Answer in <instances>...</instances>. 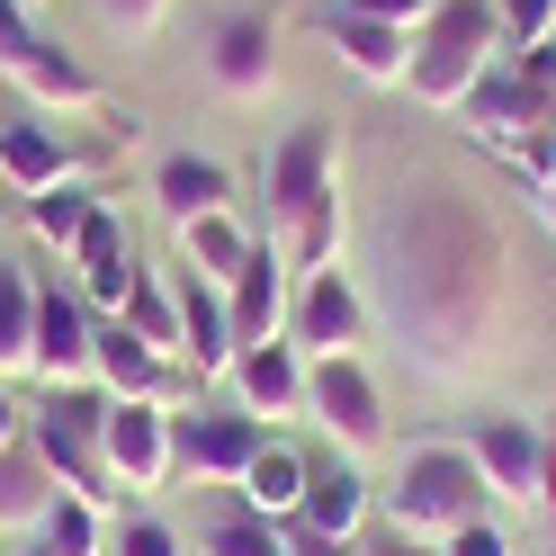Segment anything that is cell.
<instances>
[{
    "label": "cell",
    "mask_w": 556,
    "mask_h": 556,
    "mask_svg": "<svg viewBox=\"0 0 556 556\" xmlns=\"http://www.w3.org/2000/svg\"><path fill=\"white\" fill-rule=\"evenodd\" d=\"M511 252L503 225L467 180L413 170L368 225V315L404 341L413 368L467 377L503 332Z\"/></svg>",
    "instance_id": "cell-1"
},
{
    "label": "cell",
    "mask_w": 556,
    "mask_h": 556,
    "mask_svg": "<svg viewBox=\"0 0 556 556\" xmlns=\"http://www.w3.org/2000/svg\"><path fill=\"white\" fill-rule=\"evenodd\" d=\"M261 189H269V242L288 252V269H332L341 261V180H332V126L305 117L261 153Z\"/></svg>",
    "instance_id": "cell-2"
},
{
    "label": "cell",
    "mask_w": 556,
    "mask_h": 556,
    "mask_svg": "<svg viewBox=\"0 0 556 556\" xmlns=\"http://www.w3.org/2000/svg\"><path fill=\"white\" fill-rule=\"evenodd\" d=\"M484 503H494V484H484V467L467 458V440H422V448H404V458H395L387 530L448 547L467 520H484Z\"/></svg>",
    "instance_id": "cell-3"
},
{
    "label": "cell",
    "mask_w": 556,
    "mask_h": 556,
    "mask_svg": "<svg viewBox=\"0 0 556 556\" xmlns=\"http://www.w3.org/2000/svg\"><path fill=\"white\" fill-rule=\"evenodd\" d=\"M503 63V10L494 0H440V10L413 27V99L422 109H458V99Z\"/></svg>",
    "instance_id": "cell-4"
},
{
    "label": "cell",
    "mask_w": 556,
    "mask_h": 556,
    "mask_svg": "<svg viewBox=\"0 0 556 556\" xmlns=\"http://www.w3.org/2000/svg\"><path fill=\"white\" fill-rule=\"evenodd\" d=\"M0 73H10L27 99H46L54 117H81V109H99V73L90 63H73L54 37H37V18H27V0H0Z\"/></svg>",
    "instance_id": "cell-5"
},
{
    "label": "cell",
    "mask_w": 556,
    "mask_h": 556,
    "mask_svg": "<svg viewBox=\"0 0 556 556\" xmlns=\"http://www.w3.org/2000/svg\"><path fill=\"white\" fill-rule=\"evenodd\" d=\"M305 413L341 440V458H359V448L387 440V387L368 377L359 351H332V359H305Z\"/></svg>",
    "instance_id": "cell-6"
},
{
    "label": "cell",
    "mask_w": 556,
    "mask_h": 556,
    "mask_svg": "<svg viewBox=\"0 0 556 556\" xmlns=\"http://www.w3.org/2000/svg\"><path fill=\"white\" fill-rule=\"evenodd\" d=\"M170 422L180 413L153 404V395H109V422H99V458H109L117 494H162L180 448H170Z\"/></svg>",
    "instance_id": "cell-7"
},
{
    "label": "cell",
    "mask_w": 556,
    "mask_h": 556,
    "mask_svg": "<svg viewBox=\"0 0 556 556\" xmlns=\"http://www.w3.org/2000/svg\"><path fill=\"white\" fill-rule=\"evenodd\" d=\"M37 387H99V315L81 288H46L37 278Z\"/></svg>",
    "instance_id": "cell-8"
},
{
    "label": "cell",
    "mask_w": 556,
    "mask_h": 556,
    "mask_svg": "<svg viewBox=\"0 0 556 556\" xmlns=\"http://www.w3.org/2000/svg\"><path fill=\"white\" fill-rule=\"evenodd\" d=\"M467 458L484 467L494 503H547V431L530 413H484L467 431Z\"/></svg>",
    "instance_id": "cell-9"
},
{
    "label": "cell",
    "mask_w": 556,
    "mask_h": 556,
    "mask_svg": "<svg viewBox=\"0 0 556 556\" xmlns=\"http://www.w3.org/2000/svg\"><path fill=\"white\" fill-rule=\"evenodd\" d=\"M368 296L351 288V269H305L296 278V305H288V332L305 359H332V351H359L368 341Z\"/></svg>",
    "instance_id": "cell-10"
},
{
    "label": "cell",
    "mask_w": 556,
    "mask_h": 556,
    "mask_svg": "<svg viewBox=\"0 0 556 556\" xmlns=\"http://www.w3.org/2000/svg\"><path fill=\"white\" fill-rule=\"evenodd\" d=\"M170 448H180V476L242 484V467L269 448V422L261 413H180V422H170Z\"/></svg>",
    "instance_id": "cell-11"
},
{
    "label": "cell",
    "mask_w": 556,
    "mask_h": 556,
    "mask_svg": "<svg viewBox=\"0 0 556 556\" xmlns=\"http://www.w3.org/2000/svg\"><path fill=\"white\" fill-rule=\"evenodd\" d=\"M206 81H216V99H269V81H278V27L261 10H225L216 27H206Z\"/></svg>",
    "instance_id": "cell-12"
},
{
    "label": "cell",
    "mask_w": 556,
    "mask_h": 556,
    "mask_svg": "<svg viewBox=\"0 0 556 556\" xmlns=\"http://www.w3.org/2000/svg\"><path fill=\"white\" fill-rule=\"evenodd\" d=\"M27 440H37V458H46V476L63 484V494H81L99 511L117 503V476H109V458H99V422H73V413L37 404L27 413Z\"/></svg>",
    "instance_id": "cell-13"
},
{
    "label": "cell",
    "mask_w": 556,
    "mask_h": 556,
    "mask_svg": "<svg viewBox=\"0 0 556 556\" xmlns=\"http://www.w3.org/2000/svg\"><path fill=\"white\" fill-rule=\"evenodd\" d=\"M170 296H180V368H189V387H206V377H225L233 368V315H225V288L216 278H198V269H180L170 278Z\"/></svg>",
    "instance_id": "cell-14"
},
{
    "label": "cell",
    "mask_w": 556,
    "mask_h": 556,
    "mask_svg": "<svg viewBox=\"0 0 556 556\" xmlns=\"http://www.w3.org/2000/svg\"><path fill=\"white\" fill-rule=\"evenodd\" d=\"M288 305H296V288H288V252H278V242H252V261H242L233 288H225L233 341H242V351H252V341H278V332H288Z\"/></svg>",
    "instance_id": "cell-15"
},
{
    "label": "cell",
    "mask_w": 556,
    "mask_h": 556,
    "mask_svg": "<svg viewBox=\"0 0 556 556\" xmlns=\"http://www.w3.org/2000/svg\"><path fill=\"white\" fill-rule=\"evenodd\" d=\"M135 242H126V225L99 206V216L81 225V242H73V288H81V305L90 315H126V296H135Z\"/></svg>",
    "instance_id": "cell-16"
},
{
    "label": "cell",
    "mask_w": 556,
    "mask_h": 556,
    "mask_svg": "<svg viewBox=\"0 0 556 556\" xmlns=\"http://www.w3.org/2000/svg\"><path fill=\"white\" fill-rule=\"evenodd\" d=\"M180 359H162L144 332H135L126 315H99V387L109 395H153V404H180Z\"/></svg>",
    "instance_id": "cell-17"
},
{
    "label": "cell",
    "mask_w": 556,
    "mask_h": 556,
    "mask_svg": "<svg viewBox=\"0 0 556 556\" xmlns=\"http://www.w3.org/2000/svg\"><path fill=\"white\" fill-rule=\"evenodd\" d=\"M225 377H233L242 413H261V422L305 413V351H296V341H252V351H233Z\"/></svg>",
    "instance_id": "cell-18"
},
{
    "label": "cell",
    "mask_w": 556,
    "mask_h": 556,
    "mask_svg": "<svg viewBox=\"0 0 556 556\" xmlns=\"http://www.w3.org/2000/svg\"><path fill=\"white\" fill-rule=\"evenodd\" d=\"M547 109H556V90H539V81L520 73L511 54H503V63H494V73H484L467 99H458V117L484 135V144H511V135L530 126V117H547Z\"/></svg>",
    "instance_id": "cell-19"
},
{
    "label": "cell",
    "mask_w": 556,
    "mask_h": 556,
    "mask_svg": "<svg viewBox=\"0 0 556 556\" xmlns=\"http://www.w3.org/2000/svg\"><path fill=\"white\" fill-rule=\"evenodd\" d=\"M324 46L351 63L359 81H404V73H413V27L359 18V10H332V18H324Z\"/></svg>",
    "instance_id": "cell-20"
},
{
    "label": "cell",
    "mask_w": 556,
    "mask_h": 556,
    "mask_svg": "<svg viewBox=\"0 0 556 556\" xmlns=\"http://www.w3.org/2000/svg\"><path fill=\"white\" fill-rule=\"evenodd\" d=\"M153 198H162L170 225H198V216H216V206H233V170L216 153H162Z\"/></svg>",
    "instance_id": "cell-21"
},
{
    "label": "cell",
    "mask_w": 556,
    "mask_h": 556,
    "mask_svg": "<svg viewBox=\"0 0 556 556\" xmlns=\"http://www.w3.org/2000/svg\"><path fill=\"white\" fill-rule=\"evenodd\" d=\"M368 494H377V484L359 476V458H324L315 476H305V511H296V530H324V539H359V520H368Z\"/></svg>",
    "instance_id": "cell-22"
},
{
    "label": "cell",
    "mask_w": 556,
    "mask_h": 556,
    "mask_svg": "<svg viewBox=\"0 0 556 556\" xmlns=\"http://www.w3.org/2000/svg\"><path fill=\"white\" fill-rule=\"evenodd\" d=\"M0 180H10L18 198L63 189V180H73V144H63L54 126H37V117H10V126H0Z\"/></svg>",
    "instance_id": "cell-23"
},
{
    "label": "cell",
    "mask_w": 556,
    "mask_h": 556,
    "mask_svg": "<svg viewBox=\"0 0 556 556\" xmlns=\"http://www.w3.org/2000/svg\"><path fill=\"white\" fill-rule=\"evenodd\" d=\"M54 494H63V484L46 476L37 440H10V448H0V530H27V539H37L46 511H54Z\"/></svg>",
    "instance_id": "cell-24"
},
{
    "label": "cell",
    "mask_w": 556,
    "mask_h": 556,
    "mask_svg": "<svg viewBox=\"0 0 556 556\" xmlns=\"http://www.w3.org/2000/svg\"><path fill=\"white\" fill-rule=\"evenodd\" d=\"M305 476H315V458H296L288 440H269L261 458L242 467L233 494H242V511H261V520H296L305 511Z\"/></svg>",
    "instance_id": "cell-25"
},
{
    "label": "cell",
    "mask_w": 556,
    "mask_h": 556,
    "mask_svg": "<svg viewBox=\"0 0 556 556\" xmlns=\"http://www.w3.org/2000/svg\"><path fill=\"white\" fill-rule=\"evenodd\" d=\"M180 252H189V269H198V278H216V288H233V269L252 261V233L233 225V206H216V216L180 225Z\"/></svg>",
    "instance_id": "cell-26"
},
{
    "label": "cell",
    "mask_w": 556,
    "mask_h": 556,
    "mask_svg": "<svg viewBox=\"0 0 556 556\" xmlns=\"http://www.w3.org/2000/svg\"><path fill=\"white\" fill-rule=\"evenodd\" d=\"M27 359H37V278L0 261V377H18Z\"/></svg>",
    "instance_id": "cell-27"
},
{
    "label": "cell",
    "mask_w": 556,
    "mask_h": 556,
    "mask_svg": "<svg viewBox=\"0 0 556 556\" xmlns=\"http://www.w3.org/2000/svg\"><path fill=\"white\" fill-rule=\"evenodd\" d=\"M198 556H288V520H261V511H216L198 530Z\"/></svg>",
    "instance_id": "cell-28"
},
{
    "label": "cell",
    "mask_w": 556,
    "mask_h": 556,
    "mask_svg": "<svg viewBox=\"0 0 556 556\" xmlns=\"http://www.w3.org/2000/svg\"><path fill=\"white\" fill-rule=\"evenodd\" d=\"M90 216H99V198H90L81 180H63V189H37V198H27V233L54 242V252H73Z\"/></svg>",
    "instance_id": "cell-29"
},
{
    "label": "cell",
    "mask_w": 556,
    "mask_h": 556,
    "mask_svg": "<svg viewBox=\"0 0 556 556\" xmlns=\"http://www.w3.org/2000/svg\"><path fill=\"white\" fill-rule=\"evenodd\" d=\"M126 324L153 341L162 359H180V296H170L162 269H135V296H126Z\"/></svg>",
    "instance_id": "cell-30"
},
{
    "label": "cell",
    "mask_w": 556,
    "mask_h": 556,
    "mask_svg": "<svg viewBox=\"0 0 556 556\" xmlns=\"http://www.w3.org/2000/svg\"><path fill=\"white\" fill-rule=\"evenodd\" d=\"M37 539H46L54 556H109V511L81 503V494H54V511H46Z\"/></svg>",
    "instance_id": "cell-31"
},
{
    "label": "cell",
    "mask_w": 556,
    "mask_h": 556,
    "mask_svg": "<svg viewBox=\"0 0 556 556\" xmlns=\"http://www.w3.org/2000/svg\"><path fill=\"white\" fill-rule=\"evenodd\" d=\"M503 10V46L520 54V46H539V37H556V0H494Z\"/></svg>",
    "instance_id": "cell-32"
},
{
    "label": "cell",
    "mask_w": 556,
    "mask_h": 556,
    "mask_svg": "<svg viewBox=\"0 0 556 556\" xmlns=\"http://www.w3.org/2000/svg\"><path fill=\"white\" fill-rule=\"evenodd\" d=\"M109 556H189V547H180L170 520H126V530L109 539Z\"/></svg>",
    "instance_id": "cell-33"
},
{
    "label": "cell",
    "mask_w": 556,
    "mask_h": 556,
    "mask_svg": "<svg viewBox=\"0 0 556 556\" xmlns=\"http://www.w3.org/2000/svg\"><path fill=\"white\" fill-rule=\"evenodd\" d=\"M170 0H99V27H117V37H144V27H162Z\"/></svg>",
    "instance_id": "cell-34"
},
{
    "label": "cell",
    "mask_w": 556,
    "mask_h": 556,
    "mask_svg": "<svg viewBox=\"0 0 556 556\" xmlns=\"http://www.w3.org/2000/svg\"><path fill=\"white\" fill-rule=\"evenodd\" d=\"M341 10H359V18H387V27H422L440 0H341Z\"/></svg>",
    "instance_id": "cell-35"
},
{
    "label": "cell",
    "mask_w": 556,
    "mask_h": 556,
    "mask_svg": "<svg viewBox=\"0 0 556 556\" xmlns=\"http://www.w3.org/2000/svg\"><path fill=\"white\" fill-rule=\"evenodd\" d=\"M440 556H511V539L494 530V520H467V530H458V539H448Z\"/></svg>",
    "instance_id": "cell-36"
},
{
    "label": "cell",
    "mask_w": 556,
    "mask_h": 556,
    "mask_svg": "<svg viewBox=\"0 0 556 556\" xmlns=\"http://www.w3.org/2000/svg\"><path fill=\"white\" fill-rule=\"evenodd\" d=\"M288 556H368L359 539H324V530H296L288 520Z\"/></svg>",
    "instance_id": "cell-37"
},
{
    "label": "cell",
    "mask_w": 556,
    "mask_h": 556,
    "mask_svg": "<svg viewBox=\"0 0 556 556\" xmlns=\"http://www.w3.org/2000/svg\"><path fill=\"white\" fill-rule=\"evenodd\" d=\"M359 547H368V556H440L431 539H404V530H368Z\"/></svg>",
    "instance_id": "cell-38"
},
{
    "label": "cell",
    "mask_w": 556,
    "mask_h": 556,
    "mask_svg": "<svg viewBox=\"0 0 556 556\" xmlns=\"http://www.w3.org/2000/svg\"><path fill=\"white\" fill-rule=\"evenodd\" d=\"M10 440H27V413H18V395H10V387H0V448H10Z\"/></svg>",
    "instance_id": "cell-39"
},
{
    "label": "cell",
    "mask_w": 556,
    "mask_h": 556,
    "mask_svg": "<svg viewBox=\"0 0 556 556\" xmlns=\"http://www.w3.org/2000/svg\"><path fill=\"white\" fill-rule=\"evenodd\" d=\"M530 206H539V225H547V233H556V180H547V189H539V198H530Z\"/></svg>",
    "instance_id": "cell-40"
},
{
    "label": "cell",
    "mask_w": 556,
    "mask_h": 556,
    "mask_svg": "<svg viewBox=\"0 0 556 556\" xmlns=\"http://www.w3.org/2000/svg\"><path fill=\"white\" fill-rule=\"evenodd\" d=\"M547 503H556V431H547Z\"/></svg>",
    "instance_id": "cell-41"
},
{
    "label": "cell",
    "mask_w": 556,
    "mask_h": 556,
    "mask_svg": "<svg viewBox=\"0 0 556 556\" xmlns=\"http://www.w3.org/2000/svg\"><path fill=\"white\" fill-rule=\"evenodd\" d=\"M10 556H54V547H46V539H18V547H10Z\"/></svg>",
    "instance_id": "cell-42"
}]
</instances>
